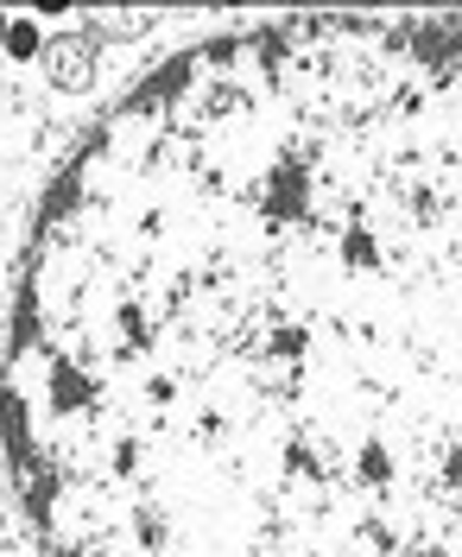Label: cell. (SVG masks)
I'll use <instances>...</instances> for the list:
<instances>
[{"label": "cell", "mask_w": 462, "mask_h": 557, "mask_svg": "<svg viewBox=\"0 0 462 557\" xmlns=\"http://www.w3.org/2000/svg\"><path fill=\"white\" fill-rule=\"evenodd\" d=\"M7 58H38V26L13 20V26H7Z\"/></svg>", "instance_id": "1"}, {"label": "cell", "mask_w": 462, "mask_h": 557, "mask_svg": "<svg viewBox=\"0 0 462 557\" xmlns=\"http://www.w3.org/2000/svg\"><path fill=\"white\" fill-rule=\"evenodd\" d=\"M7 26H13V20H7V13H0V51H7Z\"/></svg>", "instance_id": "2"}]
</instances>
